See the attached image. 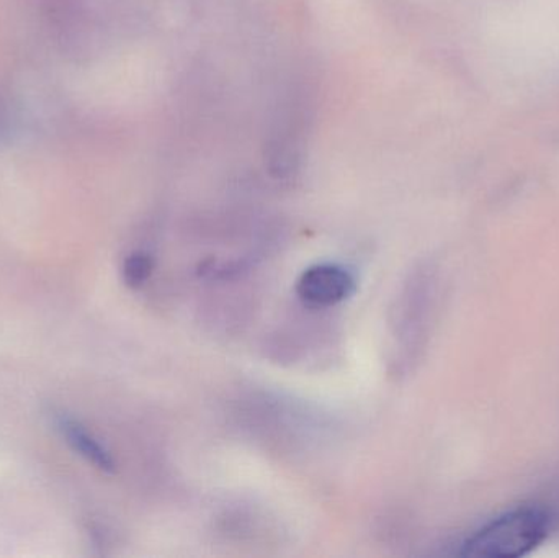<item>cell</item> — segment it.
I'll use <instances>...</instances> for the list:
<instances>
[{"instance_id":"obj_4","label":"cell","mask_w":559,"mask_h":558,"mask_svg":"<svg viewBox=\"0 0 559 558\" xmlns=\"http://www.w3.org/2000/svg\"><path fill=\"white\" fill-rule=\"evenodd\" d=\"M52 425L66 444L88 464L104 474H114L117 471L114 455L79 419L72 418L68 413L56 412L52 413Z\"/></svg>"},{"instance_id":"obj_5","label":"cell","mask_w":559,"mask_h":558,"mask_svg":"<svg viewBox=\"0 0 559 558\" xmlns=\"http://www.w3.org/2000/svg\"><path fill=\"white\" fill-rule=\"evenodd\" d=\"M154 271V258L146 251H133L123 261V282L130 288H141Z\"/></svg>"},{"instance_id":"obj_1","label":"cell","mask_w":559,"mask_h":558,"mask_svg":"<svg viewBox=\"0 0 559 558\" xmlns=\"http://www.w3.org/2000/svg\"><path fill=\"white\" fill-rule=\"evenodd\" d=\"M550 531V514L540 507H519L476 531L462 544L460 556L521 558L534 553Z\"/></svg>"},{"instance_id":"obj_3","label":"cell","mask_w":559,"mask_h":558,"mask_svg":"<svg viewBox=\"0 0 559 558\" xmlns=\"http://www.w3.org/2000/svg\"><path fill=\"white\" fill-rule=\"evenodd\" d=\"M305 134V111L299 100L288 105L278 117V124L269 140L267 157L271 173L277 177H288L298 170Z\"/></svg>"},{"instance_id":"obj_2","label":"cell","mask_w":559,"mask_h":558,"mask_svg":"<svg viewBox=\"0 0 559 558\" xmlns=\"http://www.w3.org/2000/svg\"><path fill=\"white\" fill-rule=\"evenodd\" d=\"M357 281L345 265L322 262L305 269L296 281V295L309 307L329 308L348 300Z\"/></svg>"}]
</instances>
